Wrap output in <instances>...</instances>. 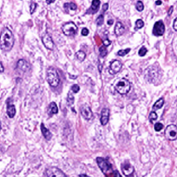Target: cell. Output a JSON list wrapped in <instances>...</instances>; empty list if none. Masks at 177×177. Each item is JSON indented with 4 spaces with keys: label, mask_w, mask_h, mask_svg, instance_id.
<instances>
[{
    "label": "cell",
    "mask_w": 177,
    "mask_h": 177,
    "mask_svg": "<svg viewBox=\"0 0 177 177\" xmlns=\"http://www.w3.org/2000/svg\"><path fill=\"white\" fill-rule=\"evenodd\" d=\"M0 130H1V122H0Z\"/></svg>",
    "instance_id": "cell-46"
},
{
    "label": "cell",
    "mask_w": 177,
    "mask_h": 177,
    "mask_svg": "<svg viewBox=\"0 0 177 177\" xmlns=\"http://www.w3.org/2000/svg\"><path fill=\"white\" fill-rule=\"evenodd\" d=\"M102 70V64H99V71Z\"/></svg>",
    "instance_id": "cell-45"
},
{
    "label": "cell",
    "mask_w": 177,
    "mask_h": 177,
    "mask_svg": "<svg viewBox=\"0 0 177 177\" xmlns=\"http://www.w3.org/2000/svg\"><path fill=\"white\" fill-rule=\"evenodd\" d=\"M7 115L10 118H13L16 115V108L13 104H9L7 106Z\"/></svg>",
    "instance_id": "cell-20"
},
{
    "label": "cell",
    "mask_w": 177,
    "mask_h": 177,
    "mask_svg": "<svg viewBox=\"0 0 177 177\" xmlns=\"http://www.w3.org/2000/svg\"><path fill=\"white\" fill-rule=\"evenodd\" d=\"M14 45L13 34L8 28H4L0 34V48L4 51H10Z\"/></svg>",
    "instance_id": "cell-1"
},
{
    "label": "cell",
    "mask_w": 177,
    "mask_h": 177,
    "mask_svg": "<svg viewBox=\"0 0 177 177\" xmlns=\"http://www.w3.org/2000/svg\"><path fill=\"white\" fill-rule=\"evenodd\" d=\"M62 31L65 36L72 37L75 36L77 32V26L73 22H68L65 23L62 26Z\"/></svg>",
    "instance_id": "cell-5"
},
{
    "label": "cell",
    "mask_w": 177,
    "mask_h": 177,
    "mask_svg": "<svg viewBox=\"0 0 177 177\" xmlns=\"http://www.w3.org/2000/svg\"><path fill=\"white\" fill-rule=\"evenodd\" d=\"M116 91L121 95H127L131 89V84L129 80L126 78H120L118 79L115 83Z\"/></svg>",
    "instance_id": "cell-2"
},
{
    "label": "cell",
    "mask_w": 177,
    "mask_h": 177,
    "mask_svg": "<svg viewBox=\"0 0 177 177\" xmlns=\"http://www.w3.org/2000/svg\"><path fill=\"white\" fill-rule=\"evenodd\" d=\"M100 0H92V4H91V6L90 8L89 9L88 11H86L87 14H95L97 13V12L98 11V9L99 7H100Z\"/></svg>",
    "instance_id": "cell-15"
},
{
    "label": "cell",
    "mask_w": 177,
    "mask_h": 177,
    "mask_svg": "<svg viewBox=\"0 0 177 177\" xmlns=\"http://www.w3.org/2000/svg\"><path fill=\"white\" fill-rule=\"evenodd\" d=\"M67 102H68V103H69L70 105H73L74 102H75V97H74V96H73V92L71 91V90H70L69 93H68Z\"/></svg>",
    "instance_id": "cell-24"
},
{
    "label": "cell",
    "mask_w": 177,
    "mask_h": 177,
    "mask_svg": "<svg viewBox=\"0 0 177 177\" xmlns=\"http://www.w3.org/2000/svg\"><path fill=\"white\" fill-rule=\"evenodd\" d=\"M164 32H165V25H164L163 22L161 20L157 21L156 23L154 24L153 34L156 37H161L163 35Z\"/></svg>",
    "instance_id": "cell-9"
},
{
    "label": "cell",
    "mask_w": 177,
    "mask_h": 177,
    "mask_svg": "<svg viewBox=\"0 0 177 177\" xmlns=\"http://www.w3.org/2000/svg\"><path fill=\"white\" fill-rule=\"evenodd\" d=\"M82 35L83 36H87L89 35V30L87 29V28H83V29L82 30Z\"/></svg>",
    "instance_id": "cell-35"
},
{
    "label": "cell",
    "mask_w": 177,
    "mask_h": 177,
    "mask_svg": "<svg viewBox=\"0 0 177 177\" xmlns=\"http://www.w3.org/2000/svg\"><path fill=\"white\" fill-rule=\"evenodd\" d=\"M122 62L119 60H114L111 62V63L110 65L108 72H110L111 75H115V74L119 72V71L122 70Z\"/></svg>",
    "instance_id": "cell-10"
},
{
    "label": "cell",
    "mask_w": 177,
    "mask_h": 177,
    "mask_svg": "<svg viewBox=\"0 0 177 177\" xmlns=\"http://www.w3.org/2000/svg\"><path fill=\"white\" fill-rule=\"evenodd\" d=\"M36 8H37V4H36V3H31V4H30V14H33L34 12H35Z\"/></svg>",
    "instance_id": "cell-34"
},
{
    "label": "cell",
    "mask_w": 177,
    "mask_h": 177,
    "mask_svg": "<svg viewBox=\"0 0 177 177\" xmlns=\"http://www.w3.org/2000/svg\"><path fill=\"white\" fill-rule=\"evenodd\" d=\"M96 23L98 26H101L102 25V24H103V15H100V16H98V17L97 18V20H96Z\"/></svg>",
    "instance_id": "cell-31"
},
{
    "label": "cell",
    "mask_w": 177,
    "mask_h": 177,
    "mask_svg": "<svg viewBox=\"0 0 177 177\" xmlns=\"http://www.w3.org/2000/svg\"><path fill=\"white\" fill-rule=\"evenodd\" d=\"M42 41H43V45L48 49H49V51H52V49H54V42L53 40H52L51 37L49 36L48 33H45L44 35H43Z\"/></svg>",
    "instance_id": "cell-11"
},
{
    "label": "cell",
    "mask_w": 177,
    "mask_h": 177,
    "mask_svg": "<svg viewBox=\"0 0 177 177\" xmlns=\"http://www.w3.org/2000/svg\"><path fill=\"white\" fill-rule=\"evenodd\" d=\"M108 119H110V110L108 108H102L101 111V118L100 122L102 125L105 126L108 122Z\"/></svg>",
    "instance_id": "cell-14"
},
{
    "label": "cell",
    "mask_w": 177,
    "mask_h": 177,
    "mask_svg": "<svg viewBox=\"0 0 177 177\" xmlns=\"http://www.w3.org/2000/svg\"><path fill=\"white\" fill-rule=\"evenodd\" d=\"M45 174L47 177H67L66 175L61 169L56 167H51L46 169Z\"/></svg>",
    "instance_id": "cell-8"
},
{
    "label": "cell",
    "mask_w": 177,
    "mask_h": 177,
    "mask_svg": "<svg viewBox=\"0 0 177 177\" xmlns=\"http://www.w3.org/2000/svg\"><path fill=\"white\" fill-rule=\"evenodd\" d=\"M156 5H161V0H157V1L156 2Z\"/></svg>",
    "instance_id": "cell-43"
},
{
    "label": "cell",
    "mask_w": 177,
    "mask_h": 177,
    "mask_svg": "<svg viewBox=\"0 0 177 177\" xmlns=\"http://www.w3.org/2000/svg\"><path fill=\"white\" fill-rule=\"evenodd\" d=\"M46 79H47L48 83L51 87H57L59 83H60V78H59L57 71L52 67L48 68L47 74H46Z\"/></svg>",
    "instance_id": "cell-3"
},
{
    "label": "cell",
    "mask_w": 177,
    "mask_h": 177,
    "mask_svg": "<svg viewBox=\"0 0 177 177\" xmlns=\"http://www.w3.org/2000/svg\"><path fill=\"white\" fill-rule=\"evenodd\" d=\"M130 51V49L128 48L126 49H121V51H119L117 52V56H120V57H123V56H125L129 53V52Z\"/></svg>",
    "instance_id": "cell-29"
},
{
    "label": "cell",
    "mask_w": 177,
    "mask_h": 177,
    "mask_svg": "<svg viewBox=\"0 0 177 177\" xmlns=\"http://www.w3.org/2000/svg\"><path fill=\"white\" fill-rule=\"evenodd\" d=\"M55 0H46V3H47V4H51L52 3H54Z\"/></svg>",
    "instance_id": "cell-40"
},
{
    "label": "cell",
    "mask_w": 177,
    "mask_h": 177,
    "mask_svg": "<svg viewBox=\"0 0 177 177\" xmlns=\"http://www.w3.org/2000/svg\"><path fill=\"white\" fill-rule=\"evenodd\" d=\"M75 56H76V58L78 61H80V62H83V61L85 59V57H86V54H85L83 51H76V54H75Z\"/></svg>",
    "instance_id": "cell-22"
},
{
    "label": "cell",
    "mask_w": 177,
    "mask_h": 177,
    "mask_svg": "<svg viewBox=\"0 0 177 177\" xmlns=\"http://www.w3.org/2000/svg\"><path fill=\"white\" fill-rule=\"evenodd\" d=\"M143 26H144V22L142 21V19L136 20V22H135V30L141 29V28H142Z\"/></svg>",
    "instance_id": "cell-27"
},
{
    "label": "cell",
    "mask_w": 177,
    "mask_h": 177,
    "mask_svg": "<svg viewBox=\"0 0 177 177\" xmlns=\"http://www.w3.org/2000/svg\"><path fill=\"white\" fill-rule=\"evenodd\" d=\"M162 129H163V124H162V123L157 122V123L155 124V130H156V131L159 132V131H161V130Z\"/></svg>",
    "instance_id": "cell-32"
},
{
    "label": "cell",
    "mask_w": 177,
    "mask_h": 177,
    "mask_svg": "<svg viewBox=\"0 0 177 177\" xmlns=\"http://www.w3.org/2000/svg\"><path fill=\"white\" fill-rule=\"evenodd\" d=\"M166 138L169 141H175L177 139V126L170 124L165 129Z\"/></svg>",
    "instance_id": "cell-7"
},
{
    "label": "cell",
    "mask_w": 177,
    "mask_h": 177,
    "mask_svg": "<svg viewBox=\"0 0 177 177\" xmlns=\"http://www.w3.org/2000/svg\"><path fill=\"white\" fill-rule=\"evenodd\" d=\"M70 90L72 91L73 93H77V92L80 90V87L77 85V84H74V85L71 86Z\"/></svg>",
    "instance_id": "cell-33"
},
{
    "label": "cell",
    "mask_w": 177,
    "mask_h": 177,
    "mask_svg": "<svg viewBox=\"0 0 177 177\" xmlns=\"http://www.w3.org/2000/svg\"><path fill=\"white\" fill-rule=\"evenodd\" d=\"M4 65L2 64V63H0V73L4 72Z\"/></svg>",
    "instance_id": "cell-39"
},
{
    "label": "cell",
    "mask_w": 177,
    "mask_h": 177,
    "mask_svg": "<svg viewBox=\"0 0 177 177\" xmlns=\"http://www.w3.org/2000/svg\"><path fill=\"white\" fill-rule=\"evenodd\" d=\"M77 8V6L76 4H74V3H66V4H64V9H66L67 11H76Z\"/></svg>",
    "instance_id": "cell-23"
},
{
    "label": "cell",
    "mask_w": 177,
    "mask_h": 177,
    "mask_svg": "<svg viewBox=\"0 0 177 177\" xmlns=\"http://www.w3.org/2000/svg\"><path fill=\"white\" fill-rule=\"evenodd\" d=\"M173 6H171V7L169 8V16H170V15L172 14V12H173Z\"/></svg>",
    "instance_id": "cell-41"
},
{
    "label": "cell",
    "mask_w": 177,
    "mask_h": 177,
    "mask_svg": "<svg viewBox=\"0 0 177 177\" xmlns=\"http://www.w3.org/2000/svg\"><path fill=\"white\" fill-rule=\"evenodd\" d=\"M147 52H148V49H147V48L146 47H144V46H142V47L140 49V51H139V56L140 57H144V56L147 54Z\"/></svg>",
    "instance_id": "cell-30"
},
{
    "label": "cell",
    "mask_w": 177,
    "mask_h": 177,
    "mask_svg": "<svg viewBox=\"0 0 177 177\" xmlns=\"http://www.w3.org/2000/svg\"><path fill=\"white\" fill-rule=\"evenodd\" d=\"M41 131H42V134L43 135V137L47 140V141H49V140L51 139L52 134L47 128H45V126H44V124L43 123L41 124Z\"/></svg>",
    "instance_id": "cell-18"
},
{
    "label": "cell",
    "mask_w": 177,
    "mask_h": 177,
    "mask_svg": "<svg viewBox=\"0 0 177 177\" xmlns=\"http://www.w3.org/2000/svg\"><path fill=\"white\" fill-rule=\"evenodd\" d=\"M146 79L150 83H156L157 79H159L160 77V72L158 70V68L156 66H152L149 67L146 70L145 74Z\"/></svg>",
    "instance_id": "cell-4"
},
{
    "label": "cell",
    "mask_w": 177,
    "mask_h": 177,
    "mask_svg": "<svg viewBox=\"0 0 177 177\" xmlns=\"http://www.w3.org/2000/svg\"><path fill=\"white\" fill-rule=\"evenodd\" d=\"M173 28H174V30H175V31H177V17L175 18V20H174V24H173Z\"/></svg>",
    "instance_id": "cell-36"
},
{
    "label": "cell",
    "mask_w": 177,
    "mask_h": 177,
    "mask_svg": "<svg viewBox=\"0 0 177 177\" xmlns=\"http://www.w3.org/2000/svg\"><path fill=\"white\" fill-rule=\"evenodd\" d=\"M112 24H113V20L112 19H108V25H112Z\"/></svg>",
    "instance_id": "cell-42"
},
{
    "label": "cell",
    "mask_w": 177,
    "mask_h": 177,
    "mask_svg": "<svg viewBox=\"0 0 177 177\" xmlns=\"http://www.w3.org/2000/svg\"><path fill=\"white\" fill-rule=\"evenodd\" d=\"M80 111H81V115H82V116L84 118V119L90 120L92 118L93 115H92L91 108H89V106H88L87 104L83 105L80 108Z\"/></svg>",
    "instance_id": "cell-12"
},
{
    "label": "cell",
    "mask_w": 177,
    "mask_h": 177,
    "mask_svg": "<svg viewBox=\"0 0 177 177\" xmlns=\"http://www.w3.org/2000/svg\"><path fill=\"white\" fill-rule=\"evenodd\" d=\"M110 43H111V42H110L108 39H105L104 41H103V45H104V46H106V47H107V46H108V45L110 44Z\"/></svg>",
    "instance_id": "cell-37"
},
{
    "label": "cell",
    "mask_w": 177,
    "mask_h": 177,
    "mask_svg": "<svg viewBox=\"0 0 177 177\" xmlns=\"http://www.w3.org/2000/svg\"><path fill=\"white\" fill-rule=\"evenodd\" d=\"M122 170L123 175H126L127 177H130L134 173V167H133L132 165H130L128 161L124 162L122 165Z\"/></svg>",
    "instance_id": "cell-13"
},
{
    "label": "cell",
    "mask_w": 177,
    "mask_h": 177,
    "mask_svg": "<svg viewBox=\"0 0 177 177\" xmlns=\"http://www.w3.org/2000/svg\"><path fill=\"white\" fill-rule=\"evenodd\" d=\"M135 8L138 11H143V9H144L143 3H142V1H137V3H136V4H135Z\"/></svg>",
    "instance_id": "cell-26"
},
{
    "label": "cell",
    "mask_w": 177,
    "mask_h": 177,
    "mask_svg": "<svg viewBox=\"0 0 177 177\" xmlns=\"http://www.w3.org/2000/svg\"><path fill=\"white\" fill-rule=\"evenodd\" d=\"M58 112V108L56 104V102H51V104L49 105L48 108V113L49 116H52V115H56Z\"/></svg>",
    "instance_id": "cell-19"
},
{
    "label": "cell",
    "mask_w": 177,
    "mask_h": 177,
    "mask_svg": "<svg viewBox=\"0 0 177 177\" xmlns=\"http://www.w3.org/2000/svg\"><path fill=\"white\" fill-rule=\"evenodd\" d=\"M30 64L28 63L25 60H24V59H20L17 63V69L21 70V71H23V72L28 71L30 70Z\"/></svg>",
    "instance_id": "cell-16"
},
{
    "label": "cell",
    "mask_w": 177,
    "mask_h": 177,
    "mask_svg": "<svg viewBox=\"0 0 177 177\" xmlns=\"http://www.w3.org/2000/svg\"><path fill=\"white\" fill-rule=\"evenodd\" d=\"M97 162L98 164L99 167H100V169L105 174V175H108V173L112 172V167H111L110 163L108 162L106 159L102 158V157H97Z\"/></svg>",
    "instance_id": "cell-6"
},
{
    "label": "cell",
    "mask_w": 177,
    "mask_h": 177,
    "mask_svg": "<svg viewBox=\"0 0 177 177\" xmlns=\"http://www.w3.org/2000/svg\"><path fill=\"white\" fill-rule=\"evenodd\" d=\"M164 105V99L163 98H160L156 102V103L154 104L153 106V110H160V108H162V106Z\"/></svg>",
    "instance_id": "cell-21"
},
{
    "label": "cell",
    "mask_w": 177,
    "mask_h": 177,
    "mask_svg": "<svg viewBox=\"0 0 177 177\" xmlns=\"http://www.w3.org/2000/svg\"><path fill=\"white\" fill-rule=\"evenodd\" d=\"M157 117H158L157 114L155 112V111H151L150 114H149V120H150V122H155L156 120H157Z\"/></svg>",
    "instance_id": "cell-28"
},
{
    "label": "cell",
    "mask_w": 177,
    "mask_h": 177,
    "mask_svg": "<svg viewBox=\"0 0 177 177\" xmlns=\"http://www.w3.org/2000/svg\"><path fill=\"white\" fill-rule=\"evenodd\" d=\"M79 177H89V175H85V174H82V175H79Z\"/></svg>",
    "instance_id": "cell-44"
},
{
    "label": "cell",
    "mask_w": 177,
    "mask_h": 177,
    "mask_svg": "<svg viewBox=\"0 0 177 177\" xmlns=\"http://www.w3.org/2000/svg\"><path fill=\"white\" fill-rule=\"evenodd\" d=\"M99 53H100V56H101L102 57H106L107 54H108V51H107L106 46H104V45L101 46V47L99 48Z\"/></svg>",
    "instance_id": "cell-25"
},
{
    "label": "cell",
    "mask_w": 177,
    "mask_h": 177,
    "mask_svg": "<svg viewBox=\"0 0 177 177\" xmlns=\"http://www.w3.org/2000/svg\"><path fill=\"white\" fill-rule=\"evenodd\" d=\"M108 4H107V3L102 5V11H106L108 10Z\"/></svg>",
    "instance_id": "cell-38"
},
{
    "label": "cell",
    "mask_w": 177,
    "mask_h": 177,
    "mask_svg": "<svg viewBox=\"0 0 177 177\" xmlns=\"http://www.w3.org/2000/svg\"><path fill=\"white\" fill-rule=\"evenodd\" d=\"M124 30H125V28H124L123 24L121 22H116V26H115V34L116 35V37L122 36Z\"/></svg>",
    "instance_id": "cell-17"
}]
</instances>
